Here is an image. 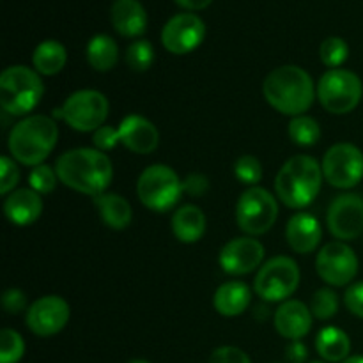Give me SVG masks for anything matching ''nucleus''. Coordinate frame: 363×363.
Returning <instances> with one entry per match:
<instances>
[{"label": "nucleus", "mask_w": 363, "mask_h": 363, "mask_svg": "<svg viewBox=\"0 0 363 363\" xmlns=\"http://www.w3.org/2000/svg\"><path fill=\"white\" fill-rule=\"evenodd\" d=\"M59 181L80 194L98 197L105 194L113 177L108 156L98 149L78 147L60 155L55 162Z\"/></svg>", "instance_id": "f257e3e1"}, {"label": "nucleus", "mask_w": 363, "mask_h": 363, "mask_svg": "<svg viewBox=\"0 0 363 363\" xmlns=\"http://www.w3.org/2000/svg\"><path fill=\"white\" fill-rule=\"evenodd\" d=\"M264 98L284 116H303L312 106L315 89L312 77L298 66H280L266 77L262 84Z\"/></svg>", "instance_id": "f03ea898"}, {"label": "nucleus", "mask_w": 363, "mask_h": 363, "mask_svg": "<svg viewBox=\"0 0 363 363\" xmlns=\"http://www.w3.org/2000/svg\"><path fill=\"white\" fill-rule=\"evenodd\" d=\"M323 177L321 165L312 156H293L277 174V195L287 208L303 209L318 197Z\"/></svg>", "instance_id": "7ed1b4c3"}, {"label": "nucleus", "mask_w": 363, "mask_h": 363, "mask_svg": "<svg viewBox=\"0 0 363 363\" xmlns=\"http://www.w3.org/2000/svg\"><path fill=\"white\" fill-rule=\"evenodd\" d=\"M59 140V128L52 117L28 116L9 133V152L23 165H43Z\"/></svg>", "instance_id": "20e7f679"}, {"label": "nucleus", "mask_w": 363, "mask_h": 363, "mask_svg": "<svg viewBox=\"0 0 363 363\" xmlns=\"http://www.w3.org/2000/svg\"><path fill=\"white\" fill-rule=\"evenodd\" d=\"M45 94L38 71L27 66H11L0 74V105L11 116H27Z\"/></svg>", "instance_id": "39448f33"}, {"label": "nucleus", "mask_w": 363, "mask_h": 363, "mask_svg": "<svg viewBox=\"0 0 363 363\" xmlns=\"http://www.w3.org/2000/svg\"><path fill=\"white\" fill-rule=\"evenodd\" d=\"M183 181L167 165H151L137 181V195L142 204L156 213L172 209L183 194Z\"/></svg>", "instance_id": "423d86ee"}, {"label": "nucleus", "mask_w": 363, "mask_h": 363, "mask_svg": "<svg viewBox=\"0 0 363 363\" xmlns=\"http://www.w3.org/2000/svg\"><path fill=\"white\" fill-rule=\"evenodd\" d=\"M108 108L110 105L105 94L92 89H84V91L73 92L60 108L53 110V117L62 119L73 130L87 133L103 126L108 117Z\"/></svg>", "instance_id": "0eeeda50"}, {"label": "nucleus", "mask_w": 363, "mask_h": 363, "mask_svg": "<svg viewBox=\"0 0 363 363\" xmlns=\"http://www.w3.org/2000/svg\"><path fill=\"white\" fill-rule=\"evenodd\" d=\"M363 84L358 74L347 69H330L318 84V98L323 108L335 116L353 112L362 101Z\"/></svg>", "instance_id": "6e6552de"}, {"label": "nucleus", "mask_w": 363, "mask_h": 363, "mask_svg": "<svg viewBox=\"0 0 363 363\" xmlns=\"http://www.w3.org/2000/svg\"><path fill=\"white\" fill-rule=\"evenodd\" d=\"M300 268L296 262L286 255L269 259L259 268L255 275V293L261 300L275 303L293 296L300 286Z\"/></svg>", "instance_id": "1a4fd4ad"}, {"label": "nucleus", "mask_w": 363, "mask_h": 363, "mask_svg": "<svg viewBox=\"0 0 363 363\" xmlns=\"http://www.w3.org/2000/svg\"><path fill=\"white\" fill-rule=\"evenodd\" d=\"M279 218V204L268 190L252 186L240 195L236 204V222L250 236L266 234Z\"/></svg>", "instance_id": "9d476101"}, {"label": "nucleus", "mask_w": 363, "mask_h": 363, "mask_svg": "<svg viewBox=\"0 0 363 363\" xmlns=\"http://www.w3.org/2000/svg\"><path fill=\"white\" fill-rule=\"evenodd\" d=\"M321 169L332 186L340 190L353 188L363 179V152L357 145L340 142L326 151Z\"/></svg>", "instance_id": "9b49d317"}, {"label": "nucleus", "mask_w": 363, "mask_h": 363, "mask_svg": "<svg viewBox=\"0 0 363 363\" xmlns=\"http://www.w3.org/2000/svg\"><path fill=\"white\" fill-rule=\"evenodd\" d=\"M315 269L326 284L342 287L353 282L358 273V257L342 241H330L319 250Z\"/></svg>", "instance_id": "f8f14e48"}, {"label": "nucleus", "mask_w": 363, "mask_h": 363, "mask_svg": "<svg viewBox=\"0 0 363 363\" xmlns=\"http://www.w3.org/2000/svg\"><path fill=\"white\" fill-rule=\"evenodd\" d=\"M206 38V25L197 14L181 13L170 18L162 30V43L167 52L186 55L201 46Z\"/></svg>", "instance_id": "ddd939ff"}, {"label": "nucleus", "mask_w": 363, "mask_h": 363, "mask_svg": "<svg viewBox=\"0 0 363 363\" xmlns=\"http://www.w3.org/2000/svg\"><path fill=\"white\" fill-rule=\"evenodd\" d=\"M326 225L339 241L357 240L363 233V197L354 194L339 195L330 204Z\"/></svg>", "instance_id": "4468645a"}, {"label": "nucleus", "mask_w": 363, "mask_h": 363, "mask_svg": "<svg viewBox=\"0 0 363 363\" xmlns=\"http://www.w3.org/2000/svg\"><path fill=\"white\" fill-rule=\"evenodd\" d=\"M69 305L60 296H43L28 307L25 323L28 330L39 337H52L62 332L69 321Z\"/></svg>", "instance_id": "2eb2a0df"}, {"label": "nucleus", "mask_w": 363, "mask_h": 363, "mask_svg": "<svg viewBox=\"0 0 363 363\" xmlns=\"http://www.w3.org/2000/svg\"><path fill=\"white\" fill-rule=\"evenodd\" d=\"M264 259V247L255 238H234L223 245L218 262L229 275H247L259 268Z\"/></svg>", "instance_id": "dca6fc26"}, {"label": "nucleus", "mask_w": 363, "mask_h": 363, "mask_svg": "<svg viewBox=\"0 0 363 363\" xmlns=\"http://www.w3.org/2000/svg\"><path fill=\"white\" fill-rule=\"evenodd\" d=\"M121 144L137 155H149L160 144V133L155 124L142 116H128L119 124Z\"/></svg>", "instance_id": "f3484780"}, {"label": "nucleus", "mask_w": 363, "mask_h": 363, "mask_svg": "<svg viewBox=\"0 0 363 363\" xmlns=\"http://www.w3.org/2000/svg\"><path fill=\"white\" fill-rule=\"evenodd\" d=\"M275 328L284 339L300 340L311 332L312 312L311 307L298 300L284 301L275 312Z\"/></svg>", "instance_id": "a211bd4d"}, {"label": "nucleus", "mask_w": 363, "mask_h": 363, "mask_svg": "<svg viewBox=\"0 0 363 363\" xmlns=\"http://www.w3.org/2000/svg\"><path fill=\"white\" fill-rule=\"evenodd\" d=\"M286 238L289 247L298 254H311L321 243L323 229L318 218L308 213H296L291 216L286 227Z\"/></svg>", "instance_id": "6ab92c4d"}, {"label": "nucleus", "mask_w": 363, "mask_h": 363, "mask_svg": "<svg viewBox=\"0 0 363 363\" xmlns=\"http://www.w3.org/2000/svg\"><path fill=\"white\" fill-rule=\"evenodd\" d=\"M4 213L7 220L18 227L34 223L43 213V199L32 188H21L7 195L4 202Z\"/></svg>", "instance_id": "aec40b11"}, {"label": "nucleus", "mask_w": 363, "mask_h": 363, "mask_svg": "<svg viewBox=\"0 0 363 363\" xmlns=\"http://www.w3.org/2000/svg\"><path fill=\"white\" fill-rule=\"evenodd\" d=\"M110 21L124 38H138L147 28V13L138 0H116L110 9Z\"/></svg>", "instance_id": "412c9836"}, {"label": "nucleus", "mask_w": 363, "mask_h": 363, "mask_svg": "<svg viewBox=\"0 0 363 363\" xmlns=\"http://www.w3.org/2000/svg\"><path fill=\"white\" fill-rule=\"evenodd\" d=\"M250 301V287L243 282H238V280L222 284L213 296V305H215L216 312L223 318H236V315L243 314Z\"/></svg>", "instance_id": "4be33fe9"}, {"label": "nucleus", "mask_w": 363, "mask_h": 363, "mask_svg": "<svg viewBox=\"0 0 363 363\" xmlns=\"http://www.w3.org/2000/svg\"><path fill=\"white\" fill-rule=\"evenodd\" d=\"M172 233L181 243H195L206 233V216L201 208L184 204L172 215Z\"/></svg>", "instance_id": "5701e85b"}, {"label": "nucleus", "mask_w": 363, "mask_h": 363, "mask_svg": "<svg viewBox=\"0 0 363 363\" xmlns=\"http://www.w3.org/2000/svg\"><path fill=\"white\" fill-rule=\"evenodd\" d=\"M92 201L101 220L110 229L123 230L131 223L133 213H131L130 202L119 194H101L98 197H92Z\"/></svg>", "instance_id": "b1692460"}, {"label": "nucleus", "mask_w": 363, "mask_h": 363, "mask_svg": "<svg viewBox=\"0 0 363 363\" xmlns=\"http://www.w3.org/2000/svg\"><path fill=\"white\" fill-rule=\"evenodd\" d=\"M315 350L323 360L330 363H342L350 358L351 340L344 330L326 326L315 337Z\"/></svg>", "instance_id": "393cba45"}, {"label": "nucleus", "mask_w": 363, "mask_h": 363, "mask_svg": "<svg viewBox=\"0 0 363 363\" xmlns=\"http://www.w3.org/2000/svg\"><path fill=\"white\" fill-rule=\"evenodd\" d=\"M67 53L62 43L55 41V39H46V41L39 43L32 55V64L34 69L39 74L45 77H53V74L60 73L66 66Z\"/></svg>", "instance_id": "a878e982"}, {"label": "nucleus", "mask_w": 363, "mask_h": 363, "mask_svg": "<svg viewBox=\"0 0 363 363\" xmlns=\"http://www.w3.org/2000/svg\"><path fill=\"white\" fill-rule=\"evenodd\" d=\"M85 55H87V62L91 64L92 69L106 73L117 64L119 48L110 35L98 34L89 41Z\"/></svg>", "instance_id": "bb28decb"}, {"label": "nucleus", "mask_w": 363, "mask_h": 363, "mask_svg": "<svg viewBox=\"0 0 363 363\" xmlns=\"http://www.w3.org/2000/svg\"><path fill=\"white\" fill-rule=\"evenodd\" d=\"M289 137L291 140L301 147H311L315 145L321 138V128L315 119L308 116L293 117L289 123Z\"/></svg>", "instance_id": "cd10ccee"}, {"label": "nucleus", "mask_w": 363, "mask_h": 363, "mask_svg": "<svg viewBox=\"0 0 363 363\" xmlns=\"http://www.w3.org/2000/svg\"><path fill=\"white\" fill-rule=\"evenodd\" d=\"M155 62V48L145 39H138L133 41L126 50V64L130 69L137 71V73H144Z\"/></svg>", "instance_id": "c85d7f7f"}, {"label": "nucleus", "mask_w": 363, "mask_h": 363, "mask_svg": "<svg viewBox=\"0 0 363 363\" xmlns=\"http://www.w3.org/2000/svg\"><path fill=\"white\" fill-rule=\"evenodd\" d=\"M319 55H321V62L325 66L339 69L350 55V46L342 38H328L321 43Z\"/></svg>", "instance_id": "c756f323"}, {"label": "nucleus", "mask_w": 363, "mask_h": 363, "mask_svg": "<svg viewBox=\"0 0 363 363\" xmlns=\"http://www.w3.org/2000/svg\"><path fill=\"white\" fill-rule=\"evenodd\" d=\"M25 342L18 332L4 328L0 332V363H18L23 358Z\"/></svg>", "instance_id": "7c9ffc66"}, {"label": "nucleus", "mask_w": 363, "mask_h": 363, "mask_svg": "<svg viewBox=\"0 0 363 363\" xmlns=\"http://www.w3.org/2000/svg\"><path fill=\"white\" fill-rule=\"evenodd\" d=\"M234 174H236L238 181L247 186H257L262 179V165L255 156L245 155L238 158L236 165H234Z\"/></svg>", "instance_id": "2f4dec72"}, {"label": "nucleus", "mask_w": 363, "mask_h": 363, "mask_svg": "<svg viewBox=\"0 0 363 363\" xmlns=\"http://www.w3.org/2000/svg\"><path fill=\"white\" fill-rule=\"evenodd\" d=\"M339 311V298L333 293L332 289H319L315 291V294L312 296L311 303V312L314 318L318 319H330L337 314Z\"/></svg>", "instance_id": "473e14b6"}, {"label": "nucleus", "mask_w": 363, "mask_h": 363, "mask_svg": "<svg viewBox=\"0 0 363 363\" xmlns=\"http://www.w3.org/2000/svg\"><path fill=\"white\" fill-rule=\"evenodd\" d=\"M57 176L55 170L48 165H38L30 170L28 174V184L34 191H38L39 195L41 194H52L57 186Z\"/></svg>", "instance_id": "72a5a7b5"}, {"label": "nucleus", "mask_w": 363, "mask_h": 363, "mask_svg": "<svg viewBox=\"0 0 363 363\" xmlns=\"http://www.w3.org/2000/svg\"><path fill=\"white\" fill-rule=\"evenodd\" d=\"M18 181H20V169L16 167L14 160H11L9 156H2L0 158V194L9 195Z\"/></svg>", "instance_id": "f704fd0d"}, {"label": "nucleus", "mask_w": 363, "mask_h": 363, "mask_svg": "<svg viewBox=\"0 0 363 363\" xmlns=\"http://www.w3.org/2000/svg\"><path fill=\"white\" fill-rule=\"evenodd\" d=\"M92 142H94L98 151H112L113 147H117V144H121L119 130H116L113 126H101L99 130L94 131Z\"/></svg>", "instance_id": "c9c22d12"}, {"label": "nucleus", "mask_w": 363, "mask_h": 363, "mask_svg": "<svg viewBox=\"0 0 363 363\" xmlns=\"http://www.w3.org/2000/svg\"><path fill=\"white\" fill-rule=\"evenodd\" d=\"M209 363H252L243 350L234 346H222L213 351Z\"/></svg>", "instance_id": "e433bc0d"}, {"label": "nucleus", "mask_w": 363, "mask_h": 363, "mask_svg": "<svg viewBox=\"0 0 363 363\" xmlns=\"http://www.w3.org/2000/svg\"><path fill=\"white\" fill-rule=\"evenodd\" d=\"M344 303H346L347 311L351 314L363 319V282L353 284L346 291V294H344Z\"/></svg>", "instance_id": "4c0bfd02"}, {"label": "nucleus", "mask_w": 363, "mask_h": 363, "mask_svg": "<svg viewBox=\"0 0 363 363\" xmlns=\"http://www.w3.org/2000/svg\"><path fill=\"white\" fill-rule=\"evenodd\" d=\"M2 305L7 314H20L27 307V298L20 289H7L2 296Z\"/></svg>", "instance_id": "58836bf2"}, {"label": "nucleus", "mask_w": 363, "mask_h": 363, "mask_svg": "<svg viewBox=\"0 0 363 363\" xmlns=\"http://www.w3.org/2000/svg\"><path fill=\"white\" fill-rule=\"evenodd\" d=\"M208 179H206V176H202V174H190L183 183V190L186 191V194L194 195V197L204 194V191L208 190Z\"/></svg>", "instance_id": "ea45409f"}, {"label": "nucleus", "mask_w": 363, "mask_h": 363, "mask_svg": "<svg viewBox=\"0 0 363 363\" xmlns=\"http://www.w3.org/2000/svg\"><path fill=\"white\" fill-rule=\"evenodd\" d=\"M307 357H308L307 347H305V344L300 342V340H293V342L287 346L286 358L289 363H305Z\"/></svg>", "instance_id": "a19ab883"}, {"label": "nucleus", "mask_w": 363, "mask_h": 363, "mask_svg": "<svg viewBox=\"0 0 363 363\" xmlns=\"http://www.w3.org/2000/svg\"><path fill=\"white\" fill-rule=\"evenodd\" d=\"M174 2L186 11H202L211 6L213 0H174Z\"/></svg>", "instance_id": "79ce46f5"}, {"label": "nucleus", "mask_w": 363, "mask_h": 363, "mask_svg": "<svg viewBox=\"0 0 363 363\" xmlns=\"http://www.w3.org/2000/svg\"><path fill=\"white\" fill-rule=\"evenodd\" d=\"M342 363H363V357H350L347 360H344Z\"/></svg>", "instance_id": "37998d69"}, {"label": "nucleus", "mask_w": 363, "mask_h": 363, "mask_svg": "<svg viewBox=\"0 0 363 363\" xmlns=\"http://www.w3.org/2000/svg\"><path fill=\"white\" fill-rule=\"evenodd\" d=\"M128 363H151V362H147V360H140V358H137V360H131V362H128Z\"/></svg>", "instance_id": "c03bdc74"}, {"label": "nucleus", "mask_w": 363, "mask_h": 363, "mask_svg": "<svg viewBox=\"0 0 363 363\" xmlns=\"http://www.w3.org/2000/svg\"><path fill=\"white\" fill-rule=\"evenodd\" d=\"M312 363H326V362H312Z\"/></svg>", "instance_id": "a18cd8bd"}]
</instances>
